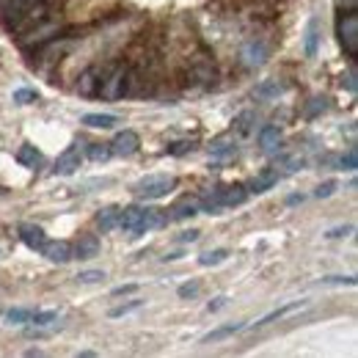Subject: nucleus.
Here are the masks:
<instances>
[{"instance_id": "nucleus-1", "label": "nucleus", "mask_w": 358, "mask_h": 358, "mask_svg": "<svg viewBox=\"0 0 358 358\" xmlns=\"http://www.w3.org/2000/svg\"><path fill=\"white\" fill-rule=\"evenodd\" d=\"M174 185H177V179L171 177V174H149V177L138 179L133 190H135V196H138V199L155 201V199L169 196V193L174 190Z\"/></svg>"}, {"instance_id": "nucleus-2", "label": "nucleus", "mask_w": 358, "mask_h": 358, "mask_svg": "<svg viewBox=\"0 0 358 358\" xmlns=\"http://www.w3.org/2000/svg\"><path fill=\"white\" fill-rule=\"evenodd\" d=\"M336 34H339V45L345 47V52L350 58L358 55V17L353 11L342 14L339 22H336Z\"/></svg>"}, {"instance_id": "nucleus-3", "label": "nucleus", "mask_w": 358, "mask_h": 358, "mask_svg": "<svg viewBox=\"0 0 358 358\" xmlns=\"http://www.w3.org/2000/svg\"><path fill=\"white\" fill-rule=\"evenodd\" d=\"M124 80H127V66L119 64V66H113L108 80H99V91L96 94L105 96V99H119V96H124Z\"/></svg>"}, {"instance_id": "nucleus-4", "label": "nucleus", "mask_w": 358, "mask_h": 358, "mask_svg": "<svg viewBox=\"0 0 358 358\" xmlns=\"http://www.w3.org/2000/svg\"><path fill=\"white\" fill-rule=\"evenodd\" d=\"M265 61H268V45L265 42L251 39V42H245V45L240 47V64L245 69H259Z\"/></svg>"}, {"instance_id": "nucleus-5", "label": "nucleus", "mask_w": 358, "mask_h": 358, "mask_svg": "<svg viewBox=\"0 0 358 358\" xmlns=\"http://www.w3.org/2000/svg\"><path fill=\"white\" fill-rule=\"evenodd\" d=\"M80 163H83V143H72V146H66V152L58 157L55 174L69 177V174H75V171L80 169Z\"/></svg>"}, {"instance_id": "nucleus-6", "label": "nucleus", "mask_w": 358, "mask_h": 358, "mask_svg": "<svg viewBox=\"0 0 358 358\" xmlns=\"http://www.w3.org/2000/svg\"><path fill=\"white\" fill-rule=\"evenodd\" d=\"M39 251L45 254V259L47 262H52V265H66V262L75 257V251H72V245H69L66 240H52V243H45Z\"/></svg>"}, {"instance_id": "nucleus-7", "label": "nucleus", "mask_w": 358, "mask_h": 358, "mask_svg": "<svg viewBox=\"0 0 358 358\" xmlns=\"http://www.w3.org/2000/svg\"><path fill=\"white\" fill-rule=\"evenodd\" d=\"M138 149H141V138L133 130H122V133L110 141V152L119 155V157H133Z\"/></svg>"}, {"instance_id": "nucleus-8", "label": "nucleus", "mask_w": 358, "mask_h": 358, "mask_svg": "<svg viewBox=\"0 0 358 358\" xmlns=\"http://www.w3.org/2000/svg\"><path fill=\"white\" fill-rule=\"evenodd\" d=\"M221 207H240L245 199H248V187L245 185H229V187H221L215 190Z\"/></svg>"}, {"instance_id": "nucleus-9", "label": "nucleus", "mask_w": 358, "mask_h": 358, "mask_svg": "<svg viewBox=\"0 0 358 358\" xmlns=\"http://www.w3.org/2000/svg\"><path fill=\"white\" fill-rule=\"evenodd\" d=\"M20 240L31 248V251H39L42 245L47 243V234L42 226L36 224H20Z\"/></svg>"}, {"instance_id": "nucleus-10", "label": "nucleus", "mask_w": 358, "mask_h": 358, "mask_svg": "<svg viewBox=\"0 0 358 358\" xmlns=\"http://www.w3.org/2000/svg\"><path fill=\"white\" fill-rule=\"evenodd\" d=\"M234 152H237V138H234L231 133L218 135V138L210 143V155H213V157H218V160L234 157Z\"/></svg>"}, {"instance_id": "nucleus-11", "label": "nucleus", "mask_w": 358, "mask_h": 358, "mask_svg": "<svg viewBox=\"0 0 358 358\" xmlns=\"http://www.w3.org/2000/svg\"><path fill=\"white\" fill-rule=\"evenodd\" d=\"M199 213H201V207H199V199H193V196H182L171 207V218L174 221H187V218H193Z\"/></svg>"}, {"instance_id": "nucleus-12", "label": "nucleus", "mask_w": 358, "mask_h": 358, "mask_svg": "<svg viewBox=\"0 0 358 358\" xmlns=\"http://www.w3.org/2000/svg\"><path fill=\"white\" fill-rule=\"evenodd\" d=\"M163 224H166V215H163V210H152V207H143V215H141V224H138V231H135V237H138V234H146V231H152V229H160Z\"/></svg>"}, {"instance_id": "nucleus-13", "label": "nucleus", "mask_w": 358, "mask_h": 358, "mask_svg": "<svg viewBox=\"0 0 358 358\" xmlns=\"http://www.w3.org/2000/svg\"><path fill=\"white\" fill-rule=\"evenodd\" d=\"M72 251H75L78 259H94V257L99 254V240H96V234H80V240H78V245H75Z\"/></svg>"}, {"instance_id": "nucleus-14", "label": "nucleus", "mask_w": 358, "mask_h": 358, "mask_svg": "<svg viewBox=\"0 0 358 358\" xmlns=\"http://www.w3.org/2000/svg\"><path fill=\"white\" fill-rule=\"evenodd\" d=\"M99 91V69L96 66H89L83 75H80V80H78V94L80 96H94Z\"/></svg>"}, {"instance_id": "nucleus-15", "label": "nucleus", "mask_w": 358, "mask_h": 358, "mask_svg": "<svg viewBox=\"0 0 358 358\" xmlns=\"http://www.w3.org/2000/svg\"><path fill=\"white\" fill-rule=\"evenodd\" d=\"M278 182V171L275 169H265L262 174H257V177L251 179V185H248V193H268L270 187Z\"/></svg>"}, {"instance_id": "nucleus-16", "label": "nucleus", "mask_w": 358, "mask_h": 358, "mask_svg": "<svg viewBox=\"0 0 358 358\" xmlns=\"http://www.w3.org/2000/svg\"><path fill=\"white\" fill-rule=\"evenodd\" d=\"M83 124L94 127V130H110V127L119 124V116H113V113H86Z\"/></svg>"}, {"instance_id": "nucleus-17", "label": "nucleus", "mask_w": 358, "mask_h": 358, "mask_svg": "<svg viewBox=\"0 0 358 358\" xmlns=\"http://www.w3.org/2000/svg\"><path fill=\"white\" fill-rule=\"evenodd\" d=\"M39 160H42V152H39L34 143H22V146H20V152H17V163H20V166H25V169H36Z\"/></svg>"}, {"instance_id": "nucleus-18", "label": "nucleus", "mask_w": 358, "mask_h": 358, "mask_svg": "<svg viewBox=\"0 0 358 358\" xmlns=\"http://www.w3.org/2000/svg\"><path fill=\"white\" fill-rule=\"evenodd\" d=\"M141 215H143V207H127V210H122V215H119V226L135 237L138 224H141Z\"/></svg>"}, {"instance_id": "nucleus-19", "label": "nucleus", "mask_w": 358, "mask_h": 358, "mask_svg": "<svg viewBox=\"0 0 358 358\" xmlns=\"http://www.w3.org/2000/svg\"><path fill=\"white\" fill-rule=\"evenodd\" d=\"M119 215H122L119 207H102L99 215H96V224H99L102 231H113L119 226Z\"/></svg>"}, {"instance_id": "nucleus-20", "label": "nucleus", "mask_w": 358, "mask_h": 358, "mask_svg": "<svg viewBox=\"0 0 358 358\" xmlns=\"http://www.w3.org/2000/svg\"><path fill=\"white\" fill-rule=\"evenodd\" d=\"M245 328V322H231V325H221V328H215V331H210L201 342H221V339H229V336H234V334H240Z\"/></svg>"}, {"instance_id": "nucleus-21", "label": "nucleus", "mask_w": 358, "mask_h": 358, "mask_svg": "<svg viewBox=\"0 0 358 358\" xmlns=\"http://www.w3.org/2000/svg\"><path fill=\"white\" fill-rule=\"evenodd\" d=\"M278 143H281V130H278L275 124L262 127V133H259V146H262L265 152H273V149H278Z\"/></svg>"}, {"instance_id": "nucleus-22", "label": "nucleus", "mask_w": 358, "mask_h": 358, "mask_svg": "<svg viewBox=\"0 0 358 358\" xmlns=\"http://www.w3.org/2000/svg\"><path fill=\"white\" fill-rule=\"evenodd\" d=\"M306 303H301V301H295V303H287V306H281V309H275V312L265 314L262 320H257V328H262V325H268V322H275V320H281V317H287V314L292 312H301Z\"/></svg>"}, {"instance_id": "nucleus-23", "label": "nucleus", "mask_w": 358, "mask_h": 358, "mask_svg": "<svg viewBox=\"0 0 358 358\" xmlns=\"http://www.w3.org/2000/svg\"><path fill=\"white\" fill-rule=\"evenodd\" d=\"M284 89H287V86H284L281 80H273V78H270L262 86H257V96H259V99H275V96L284 94Z\"/></svg>"}, {"instance_id": "nucleus-24", "label": "nucleus", "mask_w": 358, "mask_h": 358, "mask_svg": "<svg viewBox=\"0 0 358 358\" xmlns=\"http://www.w3.org/2000/svg\"><path fill=\"white\" fill-rule=\"evenodd\" d=\"M226 257H229V251H226V248H215V251L201 254V257H199V265H201V268H215V265L226 262Z\"/></svg>"}, {"instance_id": "nucleus-25", "label": "nucleus", "mask_w": 358, "mask_h": 358, "mask_svg": "<svg viewBox=\"0 0 358 358\" xmlns=\"http://www.w3.org/2000/svg\"><path fill=\"white\" fill-rule=\"evenodd\" d=\"M31 317H34L31 309H8L3 314V322L6 325H25V322H31Z\"/></svg>"}, {"instance_id": "nucleus-26", "label": "nucleus", "mask_w": 358, "mask_h": 358, "mask_svg": "<svg viewBox=\"0 0 358 358\" xmlns=\"http://www.w3.org/2000/svg\"><path fill=\"white\" fill-rule=\"evenodd\" d=\"M317 42H320V28H317V20H312L306 28V55L309 58L317 55Z\"/></svg>"}, {"instance_id": "nucleus-27", "label": "nucleus", "mask_w": 358, "mask_h": 358, "mask_svg": "<svg viewBox=\"0 0 358 358\" xmlns=\"http://www.w3.org/2000/svg\"><path fill=\"white\" fill-rule=\"evenodd\" d=\"M110 155H113L110 152V143H91L89 146V157L94 163H105Z\"/></svg>"}, {"instance_id": "nucleus-28", "label": "nucleus", "mask_w": 358, "mask_h": 358, "mask_svg": "<svg viewBox=\"0 0 358 358\" xmlns=\"http://www.w3.org/2000/svg\"><path fill=\"white\" fill-rule=\"evenodd\" d=\"M322 287H356V275H325Z\"/></svg>"}, {"instance_id": "nucleus-29", "label": "nucleus", "mask_w": 358, "mask_h": 358, "mask_svg": "<svg viewBox=\"0 0 358 358\" xmlns=\"http://www.w3.org/2000/svg\"><path fill=\"white\" fill-rule=\"evenodd\" d=\"M281 169H284V171H289V174H295V171H301V169H306V157H301V155H292V157H284V160H281Z\"/></svg>"}, {"instance_id": "nucleus-30", "label": "nucleus", "mask_w": 358, "mask_h": 358, "mask_svg": "<svg viewBox=\"0 0 358 358\" xmlns=\"http://www.w3.org/2000/svg\"><path fill=\"white\" fill-rule=\"evenodd\" d=\"M11 99L17 102V105H31V102H36L39 99V94L34 89H17L11 94Z\"/></svg>"}, {"instance_id": "nucleus-31", "label": "nucleus", "mask_w": 358, "mask_h": 358, "mask_svg": "<svg viewBox=\"0 0 358 358\" xmlns=\"http://www.w3.org/2000/svg\"><path fill=\"white\" fill-rule=\"evenodd\" d=\"M201 292V281H185V284H179L177 295L179 298H193V295H199Z\"/></svg>"}, {"instance_id": "nucleus-32", "label": "nucleus", "mask_w": 358, "mask_h": 358, "mask_svg": "<svg viewBox=\"0 0 358 358\" xmlns=\"http://www.w3.org/2000/svg\"><path fill=\"white\" fill-rule=\"evenodd\" d=\"M339 166H342V171H356L358 169V152L356 149H348V155H342V160H339Z\"/></svg>"}, {"instance_id": "nucleus-33", "label": "nucleus", "mask_w": 358, "mask_h": 358, "mask_svg": "<svg viewBox=\"0 0 358 358\" xmlns=\"http://www.w3.org/2000/svg\"><path fill=\"white\" fill-rule=\"evenodd\" d=\"M102 278H105V270H83V273H78L80 284H99Z\"/></svg>"}, {"instance_id": "nucleus-34", "label": "nucleus", "mask_w": 358, "mask_h": 358, "mask_svg": "<svg viewBox=\"0 0 358 358\" xmlns=\"http://www.w3.org/2000/svg\"><path fill=\"white\" fill-rule=\"evenodd\" d=\"M31 322L34 325H52V322H58V312H34V317H31Z\"/></svg>"}, {"instance_id": "nucleus-35", "label": "nucleus", "mask_w": 358, "mask_h": 358, "mask_svg": "<svg viewBox=\"0 0 358 358\" xmlns=\"http://www.w3.org/2000/svg\"><path fill=\"white\" fill-rule=\"evenodd\" d=\"M325 102H328V99H325V96H314L312 102H309V105H306V119H314V116H317V113H322V110H325V108H328V105H325Z\"/></svg>"}, {"instance_id": "nucleus-36", "label": "nucleus", "mask_w": 358, "mask_h": 358, "mask_svg": "<svg viewBox=\"0 0 358 358\" xmlns=\"http://www.w3.org/2000/svg\"><path fill=\"white\" fill-rule=\"evenodd\" d=\"M336 179H328V182H322V185H317V190H314V196L317 199H328V196H334L336 193Z\"/></svg>"}, {"instance_id": "nucleus-37", "label": "nucleus", "mask_w": 358, "mask_h": 358, "mask_svg": "<svg viewBox=\"0 0 358 358\" xmlns=\"http://www.w3.org/2000/svg\"><path fill=\"white\" fill-rule=\"evenodd\" d=\"M141 303H143V301H138V298H135V301H130V303H122V306L110 309L108 314L116 320V317H124V314H130V312H135V309H141Z\"/></svg>"}, {"instance_id": "nucleus-38", "label": "nucleus", "mask_w": 358, "mask_h": 358, "mask_svg": "<svg viewBox=\"0 0 358 358\" xmlns=\"http://www.w3.org/2000/svg\"><path fill=\"white\" fill-rule=\"evenodd\" d=\"M251 122H254V113H240V116L234 119V124H237V133H240V135L251 133Z\"/></svg>"}, {"instance_id": "nucleus-39", "label": "nucleus", "mask_w": 358, "mask_h": 358, "mask_svg": "<svg viewBox=\"0 0 358 358\" xmlns=\"http://www.w3.org/2000/svg\"><path fill=\"white\" fill-rule=\"evenodd\" d=\"M342 89H348L350 94H356V91H358V83H356V66H350V69H348V75H342Z\"/></svg>"}, {"instance_id": "nucleus-40", "label": "nucleus", "mask_w": 358, "mask_h": 358, "mask_svg": "<svg viewBox=\"0 0 358 358\" xmlns=\"http://www.w3.org/2000/svg\"><path fill=\"white\" fill-rule=\"evenodd\" d=\"M353 231V226L348 224V226H336V229H331L325 237H331V240H336V237H345V234H350Z\"/></svg>"}, {"instance_id": "nucleus-41", "label": "nucleus", "mask_w": 358, "mask_h": 358, "mask_svg": "<svg viewBox=\"0 0 358 358\" xmlns=\"http://www.w3.org/2000/svg\"><path fill=\"white\" fill-rule=\"evenodd\" d=\"M133 292H138V284H124V287H116V289H113L116 298H122V295H133Z\"/></svg>"}, {"instance_id": "nucleus-42", "label": "nucleus", "mask_w": 358, "mask_h": 358, "mask_svg": "<svg viewBox=\"0 0 358 358\" xmlns=\"http://www.w3.org/2000/svg\"><path fill=\"white\" fill-rule=\"evenodd\" d=\"M199 237H201V231L190 229V231H182V234H179V243H196Z\"/></svg>"}, {"instance_id": "nucleus-43", "label": "nucleus", "mask_w": 358, "mask_h": 358, "mask_svg": "<svg viewBox=\"0 0 358 358\" xmlns=\"http://www.w3.org/2000/svg\"><path fill=\"white\" fill-rule=\"evenodd\" d=\"M226 301H229L226 295H218V298H215V301H213V303L207 306V312H218V309H224V306H226Z\"/></svg>"}, {"instance_id": "nucleus-44", "label": "nucleus", "mask_w": 358, "mask_h": 358, "mask_svg": "<svg viewBox=\"0 0 358 358\" xmlns=\"http://www.w3.org/2000/svg\"><path fill=\"white\" fill-rule=\"evenodd\" d=\"M190 149H193V143H187V141H185V143H177V146H171L169 152H171V155H185V152H190Z\"/></svg>"}, {"instance_id": "nucleus-45", "label": "nucleus", "mask_w": 358, "mask_h": 358, "mask_svg": "<svg viewBox=\"0 0 358 358\" xmlns=\"http://www.w3.org/2000/svg\"><path fill=\"white\" fill-rule=\"evenodd\" d=\"M303 201H306V196H303V193H295V196H289V199H287V204H289V207H295V204H303Z\"/></svg>"}, {"instance_id": "nucleus-46", "label": "nucleus", "mask_w": 358, "mask_h": 358, "mask_svg": "<svg viewBox=\"0 0 358 358\" xmlns=\"http://www.w3.org/2000/svg\"><path fill=\"white\" fill-rule=\"evenodd\" d=\"M174 259H182V251H171V254L163 257V262H174Z\"/></svg>"}, {"instance_id": "nucleus-47", "label": "nucleus", "mask_w": 358, "mask_h": 358, "mask_svg": "<svg viewBox=\"0 0 358 358\" xmlns=\"http://www.w3.org/2000/svg\"><path fill=\"white\" fill-rule=\"evenodd\" d=\"M25 356H28V358H34V356H42V350H39V348H31V350H25Z\"/></svg>"}, {"instance_id": "nucleus-48", "label": "nucleus", "mask_w": 358, "mask_h": 358, "mask_svg": "<svg viewBox=\"0 0 358 358\" xmlns=\"http://www.w3.org/2000/svg\"><path fill=\"white\" fill-rule=\"evenodd\" d=\"M94 356H96L94 350H80V353H78V358H94Z\"/></svg>"}]
</instances>
